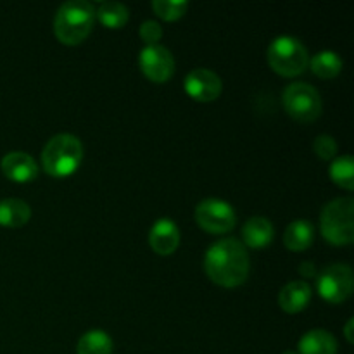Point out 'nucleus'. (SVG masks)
<instances>
[{
    "label": "nucleus",
    "instance_id": "1",
    "mask_svg": "<svg viewBox=\"0 0 354 354\" xmlns=\"http://www.w3.org/2000/svg\"><path fill=\"white\" fill-rule=\"evenodd\" d=\"M251 259L245 245L237 239L214 242L204 256V272L211 282L225 289H235L248 280Z\"/></svg>",
    "mask_w": 354,
    "mask_h": 354
},
{
    "label": "nucleus",
    "instance_id": "2",
    "mask_svg": "<svg viewBox=\"0 0 354 354\" xmlns=\"http://www.w3.org/2000/svg\"><path fill=\"white\" fill-rule=\"evenodd\" d=\"M95 7L86 0H71L59 7L54 17V33L64 45H80L92 33Z\"/></svg>",
    "mask_w": 354,
    "mask_h": 354
},
{
    "label": "nucleus",
    "instance_id": "3",
    "mask_svg": "<svg viewBox=\"0 0 354 354\" xmlns=\"http://www.w3.org/2000/svg\"><path fill=\"white\" fill-rule=\"evenodd\" d=\"M83 159V145L71 133L54 135L41 151V166L54 178H64L80 168Z\"/></svg>",
    "mask_w": 354,
    "mask_h": 354
},
{
    "label": "nucleus",
    "instance_id": "4",
    "mask_svg": "<svg viewBox=\"0 0 354 354\" xmlns=\"http://www.w3.org/2000/svg\"><path fill=\"white\" fill-rule=\"evenodd\" d=\"M322 235L334 245H349L354 241V201L339 197L324 207L320 216Z\"/></svg>",
    "mask_w": 354,
    "mask_h": 354
},
{
    "label": "nucleus",
    "instance_id": "5",
    "mask_svg": "<svg viewBox=\"0 0 354 354\" xmlns=\"http://www.w3.org/2000/svg\"><path fill=\"white\" fill-rule=\"evenodd\" d=\"M266 59H268L270 68L277 75L286 76V78L299 76L310 64V55H308L306 47L301 44V40L289 37V35L277 37L270 44Z\"/></svg>",
    "mask_w": 354,
    "mask_h": 354
},
{
    "label": "nucleus",
    "instance_id": "6",
    "mask_svg": "<svg viewBox=\"0 0 354 354\" xmlns=\"http://www.w3.org/2000/svg\"><path fill=\"white\" fill-rule=\"evenodd\" d=\"M282 104L286 113L292 120L304 124L317 121L324 109L318 90L304 82L290 83L282 93Z\"/></svg>",
    "mask_w": 354,
    "mask_h": 354
},
{
    "label": "nucleus",
    "instance_id": "7",
    "mask_svg": "<svg viewBox=\"0 0 354 354\" xmlns=\"http://www.w3.org/2000/svg\"><path fill=\"white\" fill-rule=\"evenodd\" d=\"M196 221L204 232L223 235L234 230L237 214L234 207L221 199H204L196 207Z\"/></svg>",
    "mask_w": 354,
    "mask_h": 354
},
{
    "label": "nucleus",
    "instance_id": "8",
    "mask_svg": "<svg viewBox=\"0 0 354 354\" xmlns=\"http://www.w3.org/2000/svg\"><path fill=\"white\" fill-rule=\"evenodd\" d=\"M322 299L330 304H341L351 297L354 289L353 270L348 265L335 263L322 272L317 283Z\"/></svg>",
    "mask_w": 354,
    "mask_h": 354
},
{
    "label": "nucleus",
    "instance_id": "9",
    "mask_svg": "<svg viewBox=\"0 0 354 354\" xmlns=\"http://www.w3.org/2000/svg\"><path fill=\"white\" fill-rule=\"evenodd\" d=\"M138 64L145 78L151 80L152 83H166L175 73L173 54L159 44L142 48Z\"/></svg>",
    "mask_w": 354,
    "mask_h": 354
},
{
    "label": "nucleus",
    "instance_id": "10",
    "mask_svg": "<svg viewBox=\"0 0 354 354\" xmlns=\"http://www.w3.org/2000/svg\"><path fill=\"white\" fill-rule=\"evenodd\" d=\"M183 86H185L187 95L197 102H213L221 95V90H223L220 76L206 68L192 69L185 76Z\"/></svg>",
    "mask_w": 354,
    "mask_h": 354
},
{
    "label": "nucleus",
    "instance_id": "11",
    "mask_svg": "<svg viewBox=\"0 0 354 354\" xmlns=\"http://www.w3.org/2000/svg\"><path fill=\"white\" fill-rule=\"evenodd\" d=\"M149 245L159 256H169L178 249L180 230L169 218H159L149 232Z\"/></svg>",
    "mask_w": 354,
    "mask_h": 354
},
{
    "label": "nucleus",
    "instance_id": "12",
    "mask_svg": "<svg viewBox=\"0 0 354 354\" xmlns=\"http://www.w3.org/2000/svg\"><path fill=\"white\" fill-rule=\"evenodd\" d=\"M0 168H2L6 178L12 180L16 183L33 182L38 175V166L35 159L30 154L21 151H14L3 156Z\"/></svg>",
    "mask_w": 354,
    "mask_h": 354
},
{
    "label": "nucleus",
    "instance_id": "13",
    "mask_svg": "<svg viewBox=\"0 0 354 354\" xmlns=\"http://www.w3.org/2000/svg\"><path fill=\"white\" fill-rule=\"evenodd\" d=\"M273 225L265 216H252L242 227V244L249 249H265L273 241Z\"/></svg>",
    "mask_w": 354,
    "mask_h": 354
},
{
    "label": "nucleus",
    "instance_id": "14",
    "mask_svg": "<svg viewBox=\"0 0 354 354\" xmlns=\"http://www.w3.org/2000/svg\"><path fill=\"white\" fill-rule=\"evenodd\" d=\"M311 294H313V290H311L310 283L303 282V280H294V282L282 287L279 304L286 313H299L310 304Z\"/></svg>",
    "mask_w": 354,
    "mask_h": 354
},
{
    "label": "nucleus",
    "instance_id": "15",
    "mask_svg": "<svg viewBox=\"0 0 354 354\" xmlns=\"http://www.w3.org/2000/svg\"><path fill=\"white\" fill-rule=\"evenodd\" d=\"M297 349V354H337V341L330 332L315 328L301 337Z\"/></svg>",
    "mask_w": 354,
    "mask_h": 354
},
{
    "label": "nucleus",
    "instance_id": "16",
    "mask_svg": "<svg viewBox=\"0 0 354 354\" xmlns=\"http://www.w3.org/2000/svg\"><path fill=\"white\" fill-rule=\"evenodd\" d=\"M315 242V227L308 220H294L289 227L286 228L283 235V244L289 251L303 252L311 248Z\"/></svg>",
    "mask_w": 354,
    "mask_h": 354
},
{
    "label": "nucleus",
    "instance_id": "17",
    "mask_svg": "<svg viewBox=\"0 0 354 354\" xmlns=\"http://www.w3.org/2000/svg\"><path fill=\"white\" fill-rule=\"evenodd\" d=\"M31 207L21 199L0 201V227L19 228L30 221Z\"/></svg>",
    "mask_w": 354,
    "mask_h": 354
},
{
    "label": "nucleus",
    "instance_id": "18",
    "mask_svg": "<svg viewBox=\"0 0 354 354\" xmlns=\"http://www.w3.org/2000/svg\"><path fill=\"white\" fill-rule=\"evenodd\" d=\"M95 17L109 30H121L130 19V10L120 2H102L95 9Z\"/></svg>",
    "mask_w": 354,
    "mask_h": 354
},
{
    "label": "nucleus",
    "instance_id": "19",
    "mask_svg": "<svg viewBox=\"0 0 354 354\" xmlns=\"http://www.w3.org/2000/svg\"><path fill=\"white\" fill-rule=\"evenodd\" d=\"M311 71L322 80H332L342 71V59L337 52L322 50L313 55V59L308 64Z\"/></svg>",
    "mask_w": 354,
    "mask_h": 354
},
{
    "label": "nucleus",
    "instance_id": "20",
    "mask_svg": "<svg viewBox=\"0 0 354 354\" xmlns=\"http://www.w3.org/2000/svg\"><path fill=\"white\" fill-rule=\"evenodd\" d=\"M113 353V339L104 330H88L80 337L76 346V354H111Z\"/></svg>",
    "mask_w": 354,
    "mask_h": 354
},
{
    "label": "nucleus",
    "instance_id": "21",
    "mask_svg": "<svg viewBox=\"0 0 354 354\" xmlns=\"http://www.w3.org/2000/svg\"><path fill=\"white\" fill-rule=\"evenodd\" d=\"M328 173H330L332 182L337 187L349 192L354 189V161L351 156H341L335 159Z\"/></svg>",
    "mask_w": 354,
    "mask_h": 354
},
{
    "label": "nucleus",
    "instance_id": "22",
    "mask_svg": "<svg viewBox=\"0 0 354 354\" xmlns=\"http://www.w3.org/2000/svg\"><path fill=\"white\" fill-rule=\"evenodd\" d=\"M189 9V2L183 0H154L152 2V10L156 16L161 17L162 21H178Z\"/></svg>",
    "mask_w": 354,
    "mask_h": 354
},
{
    "label": "nucleus",
    "instance_id": "23",
    "mask_svg": "<svg viewBox=\"0 0 354 354\" xmlns=\"http://www.w3.org/2000/svg\"><path fill=\"white\" fill-rule=\"evenodd\" d=\"M313 151L324 161H330L337 156V142L330 135H318L313 142Z\"/></svg>",
    "mask_w": 354,
    "mask_h": 354
},
{
    "label": "nucleus",
    "instance_id": "24",
    "mask_svg": "<svg viewBox=\"0 0 354 354\" xmlns=\"http://www.w3.org/2000/svg\"><path fill=\"white\" fill-rule=\"evenodd\" d=\"M140 38L144 40L145 47L149 45H158L162 38V28L158 21H144L140 24Z\"/></svg>",
    "mask_w": 354,
    "mask_h": 354
},
{
    "label": "nucleus",
    "instance_id": "25",
    "mask_svg": "<svg viewBox=\"0 0 354 354\" xmlns=\"http://www.w3.org/2000/svg\"><path fill=\"white\" fill-rule=\"evenodd\" d=\"M299 273L304 279H313V277H317V268H315V265L311 261H304L301 263Z\"/></svg>",
    "mask_w": 354,
    "mask_h": 354
},
{
    "label": "nucleus",
    "instance_id": "26",
    "mask_svg": "<svg viewBox=\"0 0 354 354\" xmlns=\"http://www.w3.org/2000/svg\"><path fill=\"white\" fill-rule=\"evenodd\" d=\"M353 327H354V320H353V318H349L348 324H346V327H344V335H346V339H348L349 344H353V342H354Z\"/></svg>",
    "mask_w": 354,
    "mask_h": 354
},
{
    "label": "nucleus",
    "instance_id": "27",
    "mask_svg": "<svg viewBox=\"0 0 354 354\" xmlns=\"http://www.w3.org/2000/svg\"><path fill=\"white\" fill-rule=\"evenodd\" d=\"M282 354H297L296 351H286V353H282Z\"/></svg>",
    "mask_w": 354,
    "mask_h": 354
}]
</instances>
